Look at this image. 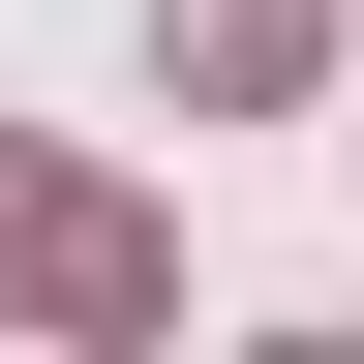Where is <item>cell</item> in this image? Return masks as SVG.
I'll use <instances>...</instances> for the list:
<instances>
[{
	"label": "cell",
	"mask_w": 364,
	"mask_h": 364,
	"mask_svg": "<svg viewBox=\"0 0 364 364\" xmlns=\"http://www.w3.org/2000/svg\"><path fill=\"white\" fill-rule=\"evenodd\" d=\"M152 61L182 91H304V0H152Z\"/></svg>",
	"instance_id": "6da1fadb"
}]
</instances>
